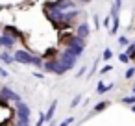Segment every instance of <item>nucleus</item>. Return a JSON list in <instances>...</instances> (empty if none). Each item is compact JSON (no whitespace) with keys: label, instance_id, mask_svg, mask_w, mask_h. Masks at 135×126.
<instances>
[{"label":"nucleus","instance_id":"9","mask_svg":"<svg viewBox=\"0 0 135 126\" xmlns=\"http://www.w3.org/2000/svg\"><path fill=\"white\" fill-rule=\"evenodd\" d=\"M56 108H57V100H54V102L50 104V108H48V111L45 113V120H46V122L54 119V113H56Z\"/></svg>","mask_w":135,"mask_h":126},{"label":"nucleus","instance_id":"17","mask_svg":"<svg viewBox=\"0 0 135 126\" xmlns=\"http://www.w3.org/2000/svg\"><path fill=\"white\" fill-rule=\"evenodd\" d=\"M74 120H76V119H74V117H69V119H65V120H63V122H59V126H70V124H72V122H74Z\"/></svg>","mask_w":135,"mask_h":126},{"label":"nucleus","instance_id":"15","mask_svg":"<svg viewBox=\"0 0 135 126\" xmlns=\"http://www.w3.org/2000/svg\"><path fill=\"white\" fill-rule=\"evenodd\" d=\"M133 74H135V67H129V69L126 71V76H124V78H126V80H131Z\"/></svg>","mask_w":135,"mask_h":126},{"label":"nucleus","instance_id":"3","mask_svg":"<svg viewBox=\"0 0 135 126\" xmlns=\"http://www.w3.org/2000/svg\"><path fill=\"white\" fill-rule=\"evenodd\" d=\"M57 61H59V65H61V67L65 69V72H67L69 69H72V67L76 65L78 58H76L74 54H70V52H69L67 48H65V50H63V54H61V58H59Z\"/></svg>","mask_w":135,"mask_h":126},{"label":"nucleus","instance_id":"23","mask_svg":"<svg viewBox=\"0 0 135 126\" xmlns=\"http://www.w3.org/2000/svg\"><path fill=\"white\" fill-rule=\"evenodd\" d=\"M0 78H8V71L0 67Z\"/></svg>","mask_w":135,"mask_h":126},{"label":"nucleus","instance_id":"27","mask_svg":"<svg viewBox=\"0 0 135 126\" xmlns=\"http://www.w3.org/2000/svg\"><path fill=\"white\" fill-rule=\"evenodd\" d=\"M131 111H135V106H131Z\"/></svg>","mask_w":135,"mask_h":126},{"label":"nucleus","instance_id":"25","mask_svg":"<svg viewBox=\"0 0 135 126\" xmlns=\"http://www.w3.org/2000/svg\"><path fill=\"white\" fill-rule=\"evenodd\" d=\"M85 71H87V69H85V67H81V69L78 71V76H81V74H85Z\"/></svg>","mask_w":135,"mask_h":126},{"label":"nucleus","instance_id":"16","mask_svg":"<svg viewBox=\"0 0 135 126\" xmlns=\"http://www.w3.org/2000/svg\"><path fill=\"white\" fill-rule=\"evenodd\" d=\"M120 102H122V104H135V95H133V96H124Z\"/></svg>","mask_w":135,"mask_h":126},{"label":"nucleus","instance_id":"13","mask_svg":"<svg viewBox=\"0 0 135 126\" xmlns=\"http://www.w3.org/2000/svg\"><path fill=\"white\" fill-rule=\"evenodd\" d=\"M128 56H129V59H133L135 61V43H131L129 45V48H128V52H126Z\"/></svg>","mask_w":135,"mask_h":126},{"label":"nucleus","instance_id":"7","mask_svg":"<svg viewBox=\"0 0 135 126\" xmlns=\"http://www.w3.org/2000/svg\"><path fill=\"white\" fill-rule=\"evenodd\" d=\"M0 45L6 46V48L9 50V48H13V45H15V37L8 35V34H2V35H0Z\"/></svg>","mask_w":135,"mask_h":126},{"label":"nucleus","instance_id":"6","mask_svg":"<svg viewBox=\"0 0 135 126\" xmlns=\"http://www.w3.org/2000/svg\"><path fill=\"white\" fill-rule=\"evenodd\" d=\"M0 96H2V100H15V102H21V95L15 93L13 89L9 87H0Z\"/></svg>","mask_w":135,"mask_h":126},{"label":"nucleus","instance_id":"8","mask_svg":"<svg viewBox=\"0 0 135 126\" xmlns=\"http://www.w3.org/2000/svg\"><path fill=\"white\" fill-rule=\"evenodd\" d=\"M87 35H89V24H87V22H81V24L78 26V30H76V37L85 39Z\"/></svg>","mask_w":135,"mask_h":126},{"label":"nucleus","instance_id":"19","mask_svg":"<svg viewBox=\"0 0 135 126\" xmlns=\"http://www.w3.org/2000/svg\"><path fill=\"white\" fill-rule=\"evenodd\" d=\"M80 100H81V96H80V95H78V96H74V98H72V104H70V108H78Z\"/></svg>","mask_w":135,"mask_h":126},{"label":"nucleus","instance_id":"4","mask_svg":"<svg viewBox=\"0 0 135 126\" xmlns=\"http://www.w3.org/2000/svg\"><path fill=\"white\" fill-rule=\"evenodd\" d=\"M17 115H19V122L17 124H24L30 126V108L22 102H17Z\"/></svg>","mask_w":135,"mask_h":126},{"label":"nucleus","instance_id":"20","mask_svg":"<svg viewBox=\"0 0 135 126\" xmlns=\"http://www.w3.org/2000/svg\"><path fill=\"white\" fill-rule=\"evenodd\" d=\"M45 122H46V120H45V113H41V115H39V120L35 122V126H43Z\"/></svg>","mask_w":135,"mask_h":126},{"label":"nucleus","instance_id":"2","mask_svg":"<svg viewBox=\"0 0 135 126\" xmlns=\"http://www.w3.org/2000/svg\"><path fill=\"white\" fill-rule=\"evenodd\" d=\"M83 48H85L83 39H80V37H76V35L67 41V50H69L70 54H74L76 58H80V56L83 54Z\"/></svg>","mask_w":135,"mask_h":126},{"label":"nucleus","instance_id":"18","mask_svg":"<svg viewBox=\"0 0 135 126\" xmlns=\"http://www.w3.org/2000/svg\"><path fill=\"white\" fill-rule=\"evenodd\" d=\"M118 59H120L122 63H129V56H128L126 52H124V54H120V56H118Z\"/></svg>","mask_w":135,"mask_h":126},{"label":"nucleus","instance_id":"26","mask_svg":"<svg viewBox=\"0 0 135 126\" xmlns=\"http://www.w3.org/2000/svg\"><path fill=\"white\" fill-rule=\"evenodd\" d=\"M78 2H81V4H89V0H78Z\"/></svg>","mask_w":135,"mask_h":126},{"label":"nucleus","instance_id":"28","mask_svg":"<svg viewBox=\"0 0 135 126\" xmlns=\"http://www.w3.org/2000/svg\"><path fill=\"white\" fill-rule=\"evenodd\" d=\"M131 91H133V95H135V85H133V89H131Z\"/></svg>","mask_w":135,"mask_h":126},{"label":"nucleus","instance_id":"14","mask_svg":"<svg viewBox=\"0 0 135 126\" xmlns=\"http://www.w3.org/2000/svg\"><path fill=\"white\" fill-rule=\"evenodd\" d=\"M111 58H113V52H111L109 48H105V50L102 52V59H105V61H109Z\"/></svg>","mask_w":135,"mask_h":126},{"label":"nucleus","instance_id":"1","mask_svg":"<svg viewBox=\"0 0 135 126\" xmlns=\"http://www.w3.org/2000/svg\"><path fill=\"white\" fill-rule=\"evenodd\" d=\"M19 61V63H24V65H35V67H43V59L30 54L28 50H17L13 52V63Z\"/></svg>","mask_w":135,"mask_h":126},{"label":"nucleus","instance_id":"24","mask_svg":"<svg viewBox=\"0 0 135 126\" xmlns=\"http://www.w3.org/2000/svg\"><path fill=\"white\" fill-rule=\"evenodd\" d=\"M109 24H111V17H105V19H104V26L109 28Z\"/></svg>","mask_w":135,"mask_h":126},{"label":"nucleus","instance_id":"10","mask_svg":"<svg viewBox=\"0 0 135 126\" xmlns=\"http://www.w3.org/2000/svg\"><path fill=\"white\" fill-rule=\"evenodd\" d=\"M109 89H113V83H107V85H105L104 82H100L98 87H96V93H98V95H104V93H107Z\"/></svg>","mask_w":135,"mask_h":126},{"label":"nucleus","instance_id":"21","mask_svg":"<svg viewBox=\"0 0 135 126\" xmlns=\"http://www.w3.org/2000/svg\"><path fill=\"white\" fill-rule=\"evenodd\" d=\"M118 43H120V45H124V46H126V45H129L128 37H124V35H120V37H118Z\"/></svg>","mask_w":135,"mask_h":126},{"label":"nucleus","instance_id":"12","mask_svg":"<svg viewBox=\"0 0 135 126\" xmlns=\"http://www.w3.org/2000/svg\"><path fill=\"white\" fill-rule=\"evenodd\" d=\"M0 61H2V63H13V56L11 54H8V52H2V54H0Z\"/></svg>","mask_w":135,"mask_h":126},{"label":"nucleus","instance_id":"5","mask_svg":"<svg viewBox=\"0 0 135 126\" xmlns=\"http://www.w3.org/2000/svg\"><path fill=\"white\" fill-rule=\"evenodd\" d=\"M43 69H45V71H48V72H54V74H63V72H65V69L59 65V61H57V59H50V61L43 63Z\"/></svg>","mask_w":135,"mask_h":126},{"label":"nucleus","instance_id":"11","mask_svg":"<svg viewBox=\"0 0 135 126\" xmlns=\"http://www.w3.org/2000/svg\"><path fill=\"white\" fill-rule=\"evenodd\" d=\"M109 106V100H102V102H98L94 108H93V113H98V111H104L105 108Z\"/></svg>","mask_w":135,"mask_h":126},{"label":"nucleus","instance_id":"22","mask_svg":"<svg viewBox=\"0 0 135 126\" xmlns=\"http://www.w3.org/2000/svg\"><path fill=\"white\" fill-rule=\"evenodd\" d=\"M111 69H113V67H111V65H104V67H102V69H100V74H105V72H109V71H111Z\"/></svg>","mask_w":135,"mask_h":126}]
</instances>
